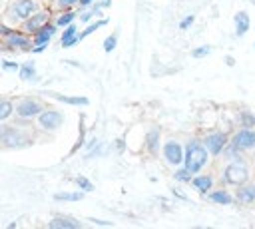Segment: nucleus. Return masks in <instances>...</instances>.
<instances>
[{
    "label": "nucleus",
    "instance_id": "obj_35",
    "mask_svg": "<svg viewBox=\"0 0 255 229\" xmlns=\"http://www.w3.org/2000/svg\"><path fill=\"white\" fill-rule=\"evenodd\" d=\"M0 32H2V34H4V36H8V34H10V32H12V30H10V28H8V26H4V24H2V26H0Z\"/></svg>",
    "mask_w": 255,
    "mask_h": 229
},
{
    "label": "nucleus",
    "instance_id": "obj_24",
    "mask_svg": "<svg viewBox=\"0 0 255 229\" xmlns=\"http://www.w3.org/2000/svg\"><path fill=\"white\" fill-rule=\"evenodd\" d=\"M74 20H76V12H66V14H62V16L58 18V22H56V24L66 28V26H70Z\"/></svg>",
    "mask_w": 255,
    "mask_h": 229
},
{
    "label": "nucleus",
    "instance_id": "obj_19",
    "mask_svg": "<svg viewBox=\"0 0 255 229\" xmlns=\"http://www.w3.org/2000/svg\"><path fill=\"white\" fill-rule=\"evenodd\" d=\"M209 199L215 203H221V205H231V201H233L227 191H213V193H209Z\"/></svg>",
    "mask_w": 255,
    "mask_h": 229
},
{
    "label": "nucleus",
    "instance_id": "obj_29",
    "mask_svg": "<svg viewBox=\"0 0 255 229\" xmlns=\"http://www.w3.org/2000/svg\"><path fill=\"white\" fill-rule=\"evenodd\" d=\"M175 179H179V181H191V171L179 169V171H175Z\"/></svg>",
    "mask_w": 255,
    "mask_h": 229
},
{
    "label": "nucleus",
    "instance_id": "obj_9",
    "mask_svg": "<svg viewBox=\"0 0 255 229\" xmlns=\"http://www.w3.org/2000/svg\"><path fill=\"white\" fill-rule=\"evenodd\" d=\"M205 147H207V151L211 153V155H217V153H221V149L225 147V143H227V137H225V133H211V135H207L205 137Z\"/></svg>",
    "mask_w": 255,
    "mask_h": 229
},
{
    "label": "nucleus",
    "instance_id": "obj_16",
    "mask_svg": "<svg viewBox=\"0 0 255 229\" xmlns=\"http://www.w3.org/2000/svg\"><path fill=\"white\" fill-rule=\"evenodd\" d=\"M191 183H193V187H195L197 191L205 193L207 189H211V185H213V179H211L209 175H199V177H193V179H191Z\"/></svg>",
    "mask_w": 255,
    "mask_h": 229
},
{
    "label": "nucleus",
    "instance_id": "obj_33",
    "mask_svg": "<svg viewBox=\"0 0 255 229\" xmlns=\"http://www.w3.org/2000/svg\"><path fill=\"white\" fill-rule=\"evenodd\" d=\"M80 0H58V6L60 8H70V6H74V4H78Z\"/></svg>",
    "mask_w": 255,
    "mask_h": 229
},
{
    "label": "nucleus",
    "instance_id": "obj_18",
    "mask_svg": "<svg viewBox=\"0 0 255 229\" xmlns=\"http://www.w3.org/2000/svg\"><path fill=\"white\" fill-rule=\"evenodd\" d=\"M237 199L243 203H253L255 201V185H245L237 191Z\"/></svg>",
    "mask_w": 255,
    "mask_h": 229
},
{
    "label": "nucleus",
    "instance_id": "obj_14",
    "mask_svg": "<svg viewBox=\"0 0 255 229\" xmlns=\"http://www.w3.org/2000/svg\"><path fill=\"white\" fill-rule=\"evenodd\" d=\"M56 34V26L52 24H44L38 32H36V44H48V40Z\"/></svg>",
    "mask_w": 255,
    "mask_h": 229
},
{
    "label": "nucleus",
    "instance_id": "obj_4",
    "mask_svg": "<svg viewBox=\"0 0 255 229\" xmlns=\"http://www.w3.org/2000/svg\"><path fill=\"white\" fill-rule=\"evenodd\" d=\"M0 139L6 147H14V145H22V141H28L26 135L16 129V127H10V125H2V131H0Z\"/></svg>",
    "mask_w": 255,
    "mask_h": 229
},
{
    "label": "nucleus",
    "instance_id": "obj_1",
    "mask_svg": "<svg viewBox=\"0 0 255 229\" xmlns=\"http://www.w3.org/2000/svg\"><path fill=\"white\" fill-rule=\"evenodd\" d=\"M183 161H185V169L187 171L197 173L207 161V147H203L199 141H189Z\"/></svg>",
    "mask_w": 255,
    "mask_h": 229
},
{
    "label": "nucleus",
    "instance_id": "obj_32",
    "mask_svg": "<svg viewBox=\"0 0 255 229\" xmlns=\"http://www.w3.org/2000/svg\"><path fill=\"white\" fill-rule=\"evenodd\" d=\"M2 68H4V70H14V72L20 70V66H18L16 62H10V60H4V62H2Z\"/></svg>",
    "mask_w": 255,
    "mask_h": 229
},
{
    "label": "nucleus",
    "instance_id": "obj_40",
    "mask_svg": "<svg viewBox=\"0 0 255 229\" xmlns=\"http://www.w3.org/2000/svg\"><path fill=\"white\" fill-rule=\"evenodd\" d=\"M253 6H255V0H253Z\"/></svg>",
    "mask_w": 255,
    "mask_h": 229
},
{
    "label": "nucleus",
    "instance_id": "obj_23",
    "mask_svg": "<svg viewBox=\"0 0 255 229\" xmlns=\"http://www.w3.org/2000/svg\"><path fill=\"white\" fill-rule=\"evenodd\" d=\"M56 201H80L82 199V193H56L54 195Z\"/></svg>",
    "mask_w": 255,
    "mask_h": 229
},
{
    "label": "nucleus",
    "instance_id": "obj_10",
    "mask_svg": "<svg viewBox=\"0 0 255 229\" xmlns=\"http://www.w3.org/2000/svg\"><path fill=\"white\" fill-rule=\"evenodd\" d=\"M48 16H50L48 12H38V14H32V16L26 20L24 30H26V32H34V34H36V32H38V30H40V28L46 24Z\"/></svg>",
    "mask_w": 255,
    "mask_h": 229
},
{
    "label": "nucleus",
    "instance_id": "obj_26",
    "mask_svg": "<svg viewBox=\"0 0 255 229\" xmlns=\"http://www.w3.org/2000/svg\"><path fill=\"white\" fill-rule=\"evenodd\" d=\"M241 123H243L245 127H253V125H255V115L249 114V112H243V114H241Z\"/></svg>",
    "mask_w": 255,
    "mask_h": 229
},
{
    "label": "nucleus",
    "instance_id": "obj_39",
    "mask_svg": "<svg viewBox=\"0 0 255 229\" xmlns=\"http://www.w3.org/2000/svg\"><path fill=\"white\" fill-rule=\"evenodd\" d=\"M118 149H120V151L124 149V141H122V139H118Z\"/></svg>",
    "mask_w": 255,
    "mask_h": 229
},
{
    "label": "nucleus",
    "instance_id": "obj_11",
    "mask_svg": "<svg viewBox=\"0 0 255 229\" xmlns=\"http://www.w3.org/2000/svg\"><path fill=\"white\" fill-rule=\"evenodd\" d=\"M6 46H10V48H24V50H28L30 48V42H28V38H24L20 32H16V30H12L8 36H6Z\"/></svg>",
    "mask_w": 255,
    "mask_h": 229
},
{
    "label": "nucleus",
    "instance_id": "obj_22",
    "mask_svg": "<svg viewBox=\"0 0 255 229\" xmlns=\"http://www.w3.org/2000/svg\"><path fill=\"white\" fill-rule=\"evenodd\" d=\"M157 139H159V131H157V129H153V131L147 133V141H145V145H147L149 151H155V149H157Z\"/></svg>",
    "mask_w": 255,
    "mask_h": 229
},
{
    "label": "nucleus",
    "instance_id": "obj_38",
    "mask_svg": "<svg viewBox=\"0 0 255 229\" xmlns=\"http://www.w3.org/2000/svg\"><path fill=\"white\" fill-rule=\"evenodd\" d=\"M92 2H94V0H80L82 6H88V4H92Z\"/></svg>",
    "mask_w": 255,
    "mask_h": 229
},
{
    "label": "nucleus",
    "instance_id": "obj_41",
    "mask_svg": "<svg viewBox=\"0 0 255 229\" xmlns=\"http://www.w3.org/2000/svg\"><path fill=\"white\" fill-rule=\"evenodd\" d=\"M253 46H255V44H253Z\"/></svg>",
    "mask_w": 255,
    "mask_h": 229
},
{
    "label": "nucleus",
    "instance_id": "obj_28",
    "mask_svg": "<svg viewBox=\"0 0 255 229\" xmlns=\"http://www.w3.org/2000/svg\"><path fill=\"white\" fill-rule=\"evenodd\" d=\"M209 52H211L209 46H199V48H195V50L191 52V56H193V58H201V56H207Z\"/></svg>",
    "mask_w": 255,
    "mask_h": 229
},
{
    "label": "nucleus",
    "instance_id": "obj_6",
    "mask_svg": "<svg viewBox=\"0 0 255 229\" xmlns=\"http://www.w3.org/2000/svg\"><path fill=\"white\" fill-rule=\"evenodd\" d=\"M42 106L36 102V100H30V98H26V100H22L18 106H16V114L20 115V117H34V115H40L42 114Z\"/></svg>",
    "mask_w": 255,
    "mask_h": 229
},
{
    "label": "nucleus",
    "instance_id": "obj_21",
    "mask_svg": "<svg viewBox=\"0 0 255 229\" xmlns=\"http://www.w3.org/2000/svg\"><path fill=\"white\" fill-rule=\"evenodd\" d=\"M34 64L32 62H26V64H22L20 66V78L22 80H30V78H34Z\"/></svg>",
    "mask_w": 255,
    "mask_h": 229
},
{
    "label": "nucleus",
    "instance_id": "obj_15",
    "mask_svg": "<svg viewBox=\"0 0 255 229\" xmlns=\"http://www.w3.org/2000/svg\"><path fill=\"white\" fill-rule=\"evenodd\" d=\"M249 16H247V12H239V14H235V32H237V36H243L247 30H249Z\"/></svg>",
    "mask_w": 255,
    "mask_h": 229
},
{
    "label": "nucleus",
    "instance_id": "obj_2",
    "mask_svg": "<svg viewBox=\"0 0 255 229\" xmlns=\"http://www.w3.org/2000/svg\"><path fill=\"white\" fill-rule=\"evenodd\" d=\"M249 177V169L241 161H233L223 169V181L229 185H243Z\"/></svg>",
    "mask_w": 255,
    "mask_h": 229
},
{
    "label": "nucleus",
    "instance_id": "obj_31",
    "mask_svg": "<svg viewBox=\"0 0 255 229\" xmlns=\"http://www.w3.org/2000/svg\"><path fill=\"white\" fill-rule=\"evenodd\" d=\"M191 24H193V16L189 14V16H185V18H183V20L179 22V28H181V30H187V28H189Z\"/></svg>",
    "mask_w": 255,
    "mask_h": 229
},
{
    "label": "nucleus",
    "instance_id": "obj_3",
    "mask_svg": "<svg viewBox=\"0 0 255 229\" xmlns=\"http://www.w3.org/2000/svg\"><path fill=\"white\" fill-rule=\"evenodd\" d=\"M62 119H64V115H62L60 112H54V110H46V112H42V114L38 115L40 127H42V129H48V131L58 129L60 123H62Z\"/></svg>",
    "mask_w": 255,
    "mask_h": 229
},
{
    "label": "nucleus",
    "instance_id": "obj_17",
    "mask_svg": "<svg viewBox=\"0 0 255 229\" xmlns=\"http://www.w3.org/2000/svg\"><path fill=\"white\" fill-rule=\"evenodd\" d=\"M52 98L64 102V104H70V106H88V98H70V96H62V94H56V92H50Z\"/></svg>",
    "mask_w": 255,
    "mask_h": 229
},
{
    "label": "nucleus",
    "instance_id": "obj_37",
    "mask_svg": "<svg viewBox=\"0 0 255 229\" xmlns=\"http://www.w3.org/2000/svg\"><path fill=\"white\" fill-rule=\"evenodd\" d=\"M225 62H227V66H233V64H235V62H233V58H231V56H227V58H225Z\"/></svg>",
    "mask_w": 255,
    "mask_h": 229
},
{
    "label": "nucleus",
    "instance_id": "obj_13",
    "mask_svg": "<svg viewBox=\"0 0 255 229\" xmlns=\"http://www.w3.org/2000/svg\"><path fill=\"white\" fill-rule=\"evenodd\" d=\"M76 42H80V38H78V34H76V26L70 24V26H66L64 34H62V46H64V48H72Z\"/></svg>",
    "mask_w": 255,
    "mask_h": 229
},
{
    "label": "nucleus",
    "instance_id": "obj_12",
    "mask_svg": "<svg viewBox=\"0 0 255 229\" xmlns=\"http://www.w3.org/2000/svg\"><path fill=\"white\" fill-rule=\"evenodd\" d=\"M48 225H50L52 229H78V227H82L80 221H74V219H70V217H54Z\"/></svg>",
    "mask_w": 255,
    "mask_h": 229
},
{
    "label": "nucleus",
    "instance_id": "obj_20",
    "mask_svg": "<svg viewBox=\"0 0 255 229\" xmlns=\"http://www.w3.org/2000/svg\"><path fill=\"white\" fill-rule=\"evenodd\" d=\"M106 24H108V20H98L96 24H90V26H88V28H86V30H84L82 34H78V38H80V40H84L86 36H90V34H94V32L98 30V28H102V26H106Z\"/></svg>",
    "mask_w": 255,
    "mask_h": 229
},
{
    "label": "nucleus",
    "instance_id": "obj_8",
    "mask_svg": "<svg viewBox=\"0 0 255 229\" xmlns=\"http://www.w3.org/2000/svg\"><path fill=\"white\" fill-rule=\"evenodd\" d=\"M36 8H38L36 0H16V2L12 4V12H14L12 16L24 20V18H30Z\"/></svg>",
    "mask_w": 255,
    "mask_h": 229
},
{
    "label": "nucleus",
    "instance_id": "obj_27",
    "mask_svg": "<svg viewBox=\"0 0 255 229\" xmlns=\"http://www.w3.org/2000/svg\"><path fill=\"white\" fill-rule=\"evenodd\" d=\"M116 44H118V38H116V36H108V38L104 40V52H112V50L116 48Z\"/></svg>",
    "mask_w": 255,
    "mask_h": 229
},
{
    "label": "nucleus",
    "instance_id": "obj_25",
    "mask_svg": "<svg viewBox=\"0 0 255 229\" xmlns=\"http://www.w3.org/2000/svg\"><path fill=\"white\" fill-rule=\"evenodd\" d=\"M10 114H12V104H10L8 100H4V102L0 104V119H6Z\"/></svg>",
    "mask_w": 255,
    "mask_h": 229
},
{
    "label": "nucleus",
    "instance_id": "obj_7",
    "mask_svg": "<svg viewBox=\"0 0 255 229\" xmlns=\"http://www.w3.org/2000/svg\"><path fill=\"white\" fill-rule=\"evenodd\" d=\"M163 157H165L171 165H179V163L185 159L183 149H181V145H179L177 141H167V143L163 145Z\"/></svg>",
    "mask_w": 255,
    "mask_h": 229
},
{
    "label": "nucleus",
    "instance_id": "obj_34",
    "mask_svg": "<svg viewBox=\"0 0 255 229\" xmlns=\"http://www.w3.org/2000/svg\"><path fill=\"white\" fill-rule=\"evenodd\" d=\"M92 16H98V12H96V10H92V12H84V14L80 16V20H82V22H88Z\"/></svg>",
    "mask_w": 255,
    "mask_h": 229
},
{
    "label": "nucleus",
    "instance_id": "obj_36",
    "mask_svg": "<svg viewBox=\"0 0 255 229\" xmlns=\"http://www.w3.org/2000/svg\"><path fill=\"white\" fill-rule=\"evenodd\" d=\"M92 221H94L96 225H112L110 221H102V219H92Z\"/></svg>",
    "mask_w": 255,
    "mask_h": 229
},
{
    "label": "nucleus",
    "instance_id": "obj_5",
    "mask_svg": "<svg viewBox=\"0 0 255 229\" xmlns=\"http://www.w3.org/2000/svg\"><path fill=\"white\" fill-rule=\"evenodd\" d=\"M233 145H237L239 149H253L255 147V131L251 127H243L233 135Z\"/></svg>",
    "mask_w": 255,
    "mask_h": 229
},
{
    "label": "nucleus",
    "instance_id": "obj_30",
    "mask_svg": "<svg viewBox=\"0 0 255 229\" xmlns=\"http://www.w3.org/2000/svg\"><path fill=\"white\" fill-rule=\"evenodd\" d=\"M76 183H78V185H80V189H84V191H92V189H94V185H92L86 177H78V179H76Z\"/></svg>",
    "mask_w": 255,
    "mask_h": 229
}]
</instances>
